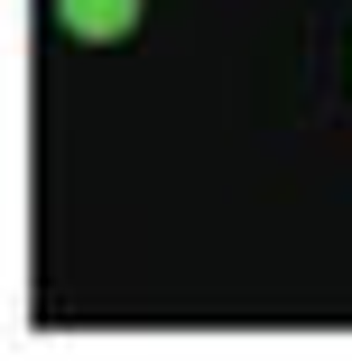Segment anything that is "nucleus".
Segmentation results:
<instances>
[{
	"label": "nucleus",
	"mask_w": 352,
	"mask_h": 361,
	"mask_svg": "<svg viewBox=\"0 0 352 361\" xmlns=\"http://www.w3.org/2000/svg\"><path fill=\"white\" fill-rule=\"evenodd\" d=\"M56 28L84 37V47H111V37L139 28V0H56Z\"/></svg>",
	"instance_id": "obj_1"
}]
</instances>
